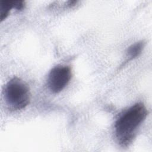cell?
<instances>
[{
	"mask_svg": "<svg viewBox=\"0 0 152 152\" xmlns=\"http://www.w3.org/2000/svg\"><path fill=\"white\" fill-rule=\"evenodd\" d=\"M148 111L142 103H137L124 112L116 120L115 125L116 138L123 147L129 145L135 133L145 119Z\"/></svg>",
	"mask_w": 152,
	"mask_h": 152,
	"instance_id": "cell-1",
	"label": "cell"
},
{
	"mask_svg": "<svg viewBox=\"0 0 152 152\" xmlns=\"http://www.w3.org/2000/svg\"><path fill=\"white\" fill-rule=\"evenodd\" d=\"M4 97L11 108L14 110H21L25 108L30 102V91L22 80L15 77L5 85Z\"/></svg>",
	"mask_w": 152,
	"mask_h": 152,
	"instance_id": "cell-2",
	"label": "cell"
},
{
	"mask_svg": "<svg viewBox=\"0 0 152 152\" xmlns=\"http://www.w3.org/2000/svg\"><path fill=\"white\" fill-rule=\"evenodd\" d=\"M72 77L71 68L68 66L58 65L50 71L48 84L50 90L58 93L61 91L68 84Z\"/></svg>",
	"mask_w": 152,
	"mask_h": 152,
	"instance_id": "cell-3",
	"label": "cell"
},
{
	"mask_svg": "<svg viewBox=\"0 0 152 152\" xmlns=\"http://www.w3.org/2000/svg\"><path fill=\"white\" fill-rule=\"evenodd\" d=\"M24 6V3L23 1H1L0 4L1 21H2L7 17L12 8L21 10Z\"/></svg>",
	"mask_w": 152,
	"mask_h": 152,
	"instance_id": "cell-4",
	"label": "cell"
},
{
	"mask_svg": "<svg viewBox=\"0 0 152 152\" xmlns=\"http://www.w3.org/2000/svg\"><path fill=\"white\" fill-rule=\"evenodd\" d=\"M144 46V43L142 41L135 43L129 46L127 50L128 61L132 60L140 55Z\"/></svg>",
	"mask_w": 152,
	"mask_h": 152,
	"instance_id": "cell-5",
	"label": "cell"
}]
</instances>
